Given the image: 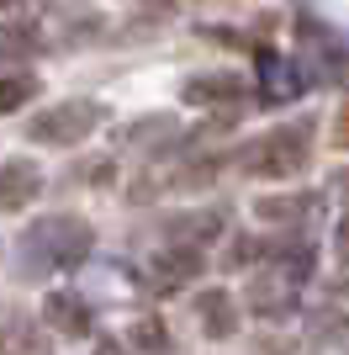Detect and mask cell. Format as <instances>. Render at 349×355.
<instances>
[{
    "instance_id": "5b68a950",
    "label": "cell",
    "mask_w": 349,
    "mask_h": 355,
    "mask_svg": "<svg viewBox=\"0 0 349 355\" xmlns=\"http://www.w3.org/2000/svg\"><path fill=\"white\" fill-rule=\"evenodd\" d=\"M196 313L206 318V334H233V302L222 292H206L202 302H196Z\"/></svg>"
},
{
    "instance_id": "8fae6325",
    "label": "cell",
    "mask_w": 349,
    "mask_h": 355,
    "mask_svg": "<svg viewBox=\"0 0 349 355\" xmlns=\"http://www.w3.org/2000/svg\"><path fill=\"white\" fill-rule=\"evenodd\" d=\"M339 254H344V266H349V218L339 223Z\"/></svg>"
},
{
    "instance_id": "9c48e42d",
    "label": "cell",
    "mask_w": 349,
    "mask_h": 355,
    "mask_svg": "<svg viewBox=\"0 0 349 355\" xmlns=\"http://www.w3.org/2000/svg\"><path fill=\"white\" fill-rule=\"evenodd\" d=\"M138 340H143V345H164V329H154V318H148V324L138 329Z\"/></svg>"
},
{
    "instance_id": "4fadbf2b",
    "label": "cell",
    "mask_w": 349,
    "mask_h": 355,
    "mask_svg": "<svg viewBox=\"0 0 349 355\" xmlns=\"http://www.w3.org/2000/svg\"><path fill=\"white\" fill-rule=\"evenodd\" d=\"M344 186H349V175H344Z\"/></svg>"
},
{
    "instance_id": "8992f818",
    "label": "cell",
    "mask_w": 349,
    "mask_h": 355,
    "mask_svg": "<svg viewBox=\"0 0 349 355\" xmlns=\"http://www.w3.org/2000/svg\"><path fill=\"white\" fill-rule=\"evenodd\" d=\"M206 96H244V80L238 74H212V80H190L186 101H206Z\"/></svg>"
},
{
    "instance_id": "52a82bcc",
    "label": "cell",
    "mask_w": 349,
    "mask_h": 355,
    "mask_svg": "<svg viewBox=\"0 0 349 355\" xmlns=\"http://www.w3.org/2000/svg\"><path fill=\"white\" fill-rule=\"evenodd\" d=\"M32 90H37V80H32V74H11V80H0V112L27 106V101H32Z\"/></svg>"
},
{
    "instance_id": "7a4b0ae2",
    "label": "cell",
    "mask_w": 349,
    "mask_h": 355,
    "mask_svg": "<svg viewBox=\"0 0 349 355\" xmlns=\"http://www.w3.org/2000/svg\"><path fill=\"white\" fill-rule=\"evenodd\" d=\"M307 128L296 122V128H276V133L265 138V144H254V159H249V170L254 175H291V170H302L307 159Z\"/></svg>"
},
{
    "instance_id": "277c9868",
    "label": "cell",
    "mask_w": 349,
    "mask_h": 355,
    "mask_svg": "<svg viewBox=\"0 0 349 355\" xmlns=\"http://www.w3.org/2000/svg\"><path fill=\"white\" fill-rule=\"evenodd\" d=\"M37 164H27V159H16V164H6L0 170V207H21V202H32L37 196Z\"/></svg>"
},
{
    "instance_id": "30bf717a",
    "label": "cell",
    "mask_w": 349,
    "mask_h": 355,
    "mask_svg": "<svg viewBox=\"0 0 349 355\" xmlns=\"http://www.w3.org/2000/svg\"><path fill=\"white\" fill-rule=\"evenodd\" d=\"M334 138H339V144L349 148V106H344V112H339V128H334Z\"/></svg>"
},
{
    "instance_id": "6da1fadb",
    "label": "cell",
    "mask_w": 349,
    "mask_h": 355,
    "mask_svg": "<svg viewBox=\"0 0 349 355\" xmlns=\"http://www.w3.org/2000/svg\"><path fill=\"white\" fill-rule=\"evenodd\" d=\"M85 223L80 218H53L43 223V228H32L27 234V254L32 260H43V266H69V260H80L85 254Z\"/></svg>"
},
{
    "instance_id": "ba28073f",
    "label": "cell",
    "mask_w": 349,
    "mask_h": 355,
    "mask_svg": "<svg viewBox=\"0 0 349 355\" xmlns=\"http://www.w3.org/2000/svg\"><path fill=\"white\" fill-rule=\"evenodd\" d=\"M48 318H58V329H69V334H80V329H85V308H80L69 292H58L53 302H48Z\"/></svg>"
},
{
    "instance_id": "7c38bea8",
    "label": "cell",
    "mask_w": 349,
    "mask_h": 355,
    "mask_svg": "<svg viewBox=\"0 0 349 355\" xmlns=\"http://www.w3.org/2000/svg\"><path fill=\"white\" fill-rule=\"evenodd\" d=\"M6 6H16V0H0V11H6Z\"/></svg>"
},
{
    "instance_id": "3957f363",
    "label": "cell",
    "mask_w": 349,
    "mask_h": 355,
    "mask_svg": "<svg viewBox=\"0 0 349 355\" xmlns=\"http://www.w3.org/2000/svg\"><path fill=\"white\" fill-rule=\"evenodd\" d=\"M96 122H101V106L64 101V106H53L48 117H32V138H37V144H80Z\"/></svg>"
}]
</instances>
